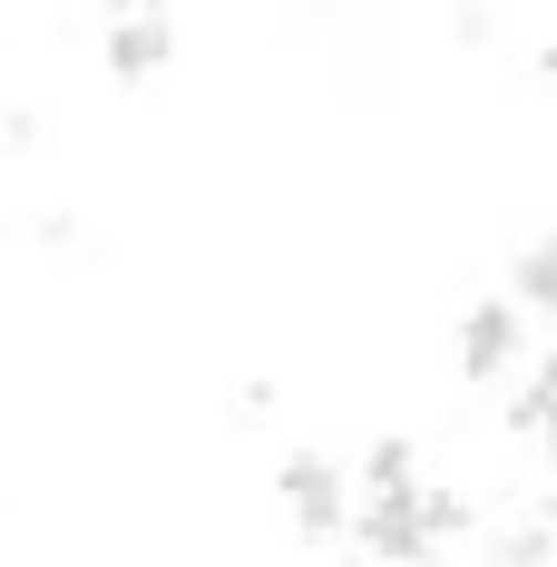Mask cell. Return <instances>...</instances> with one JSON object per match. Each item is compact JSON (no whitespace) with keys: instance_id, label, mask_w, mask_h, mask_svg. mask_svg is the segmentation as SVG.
Returning a JSON list of instances; mask_svg holds the SVG:
<instances>
[{"instance_id":"cell-1","label":"cell","mask_w":557,"mask_h":567,"mask_svg":"<svg viewBox=\"0 0 557 567\" xmlns=\"http://www.w3.org/2000/svg\"><path fill=\"white\" fill-rule=\"evenodd\" d=\"M275 489H283V509H293L303 538H342V528H352V480H342V460L293 451V460L275 470Z\"/></svg>"},{"instance_id":"cell-2","label":"cell","mask_w":557,"mask_h":567,"mask_svg":"<svg viewBox=\"0 0 557 567\" xmlns=\"http://www.w3.org/2000/svg\"><path fill=\"white\" fill-rule=\"evenodd\" d=\"M352 548H362V558H431L441 538H431V518H421V480L372 489V499L352 509Z\"/></svg>"},{"instance_id":"cell-3","label":"cell","mask_w":557,"mask_h":567,"mask_svg":"<svg viewBox=\"0 0 557 567\" xmlns=\"http://www.w3.org/2000/svg\"><path fill=\"white\" fill-rule=\"evenodd\" d=\"M518 342H528V303H518V293L470 303V313H460V382H499L508 362H518Z\"/></svg>"},{"instance_id":"cell-4","label":"cell","mask_w":557,"mask_h":567,"mask_svg":"<svg viewBox=\"0 0 557 567\" xmlns=\"http://www.w3.org/2000/svg\"><path fill=\"white\" fill-rule=\"evenodd\" d=\"M167 10H157V0H137V10H117V30H109V79L117 89H137V79H157V69H167Z\"/></svg>"},{"instance_id":"cell-5","label":"cell","mask_w":557,"mask_h":567,"mask_svg":"<svg viewBox=\"0 0 557 567\" xmlns=\"http://www.w3.org/2000/svg\"><path fill=\"white\" fill-rule=\"evenodd\" d=\"M518 303H538V313H557V235H538V245H528V255H518Z\"/></svg>"},{"instance_id":"cell-6","label":"cell","mask_w":557,"mask_h":567,"mask_svg":"<svg viewBox=\"0 0 557 567\" xmlns=\"http://www.w3.org/2000/svg\"><path fill=\"white\" fill-rule=\"evenodd\" d=\"M499 558H508V567L557 558V518H518V528H499Z\"/></svg>"},{"instance_id":"cell-7","label":"cell","mask_w":557,"mask_h":567,"mask_svg":"<svg viewBox=\"0 0 557 567\" xmlns=\"http://www.w3.org/2000/svg\"><path fill=\"white\" fill-rule=\"evenodd\" d=\"M421 518H431V538H470V499H460V489H421Z\"/></svg>"},{"instance_id":"cell-8","label":"cell","mask_w":557,"mask_h":567,"mask_svg":"<svg viewBox=\"0 0 557 567\" xmlns=\"http://www.w3.org/2000/svg\"><path fill=\"white\" fill-rule=\"evenodd\" d=\"M362 480H372V489H391V480H411V441H401V431H391V441H372V460H362Z\"/></svg>"},{"instance_id":"cell-9","label":"cell","mask_w":557,"mask_h":567,"mask_svg":"<svg viewBox=\"0 0 557 567\" xmlns=\"http://www.w3.org/2000/svg\"><path fill=\"white\" fill-rule=\"evenodd\" d=\"M0 147H10V157H30V147H40V117L10 109V117H0Z\"/></svg>"},{"instance_id":"cell-10","label":"cell","mask_w":557,"mask_h":567,"mask_svg":"<svg viewBox=\"0 0 557 567\" xmlns=\"http://www.w3.org/2000/svg\"><path fill=\"white\" fill-rule=\"evenodd\" d=\"M450 30H460V50H489V10H479V0H460V20H450Z\"/></svg>"},{"instance_id":"cell-11","label":"cell","mask_w":557,"mask_h":567,"mask_svg":"<svg viewBox=\"0 0 557 567\" xmlns=\"http://www.w3.org/2000/svg\"><path fill=\"white\" fill-rule=\"evenodd\" d=\"M548 470H557V431H548Z\"/></svg>"}]
</instances>
